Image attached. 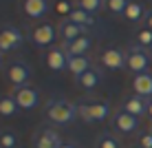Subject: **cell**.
<instances>
[{"label":"cell","instance_id":"cell-1","mask_svg":"<svg viewBox=\"0 0 152 148\" xmlns=\"http://www.w3.org/2000/svg\"><path fill=\"white\" fill-rule=\"evenodd\" d=\"M44 115H46V119H49L51 124L66 126V124H71L80 113H77V104H73L71 99H66V97H51L49 102H46V106H44Z\"/></svg>","mask_w":152,"mask_h":148},{"label":"cell","instance_id":"cell-2","mask_svg":"<svg viewBox=\"0 0 152 148\" xmlns=\"http://www.w3.org/2000/svg\"><path fill=\"white\" fill-rule=\"evenodd\" d=\"M77 113L86 124H99L110 115V104L106 99H82L77 102Z\"/></svg>","mask_w":152,"mask_h":148},{"label":"cell","instance_id":"cell-3","mask_svg":"<svg viewBox=\"0 0 152 148\" xmlns=\"http://www.w3.org/2000/svg\"><path fill=\"white\" fill-rule=\"evenodd\" d=\"M29 40L33 42L35 46H40V49H44V46H53V42L57 40V29L53 27L51 22H33L27 31Z\"/></svg>","mask_w":152,"mask_h":148},{"label":"cell","instance_id":"cell-4","mask_svg":"<svg viewBox=\"0 0 152 148\" xmlns=\"http://www.w3.org/2000/svg\"><path fill=\"white\" fill-rule=\"evenodd\" d=\"M4 75H7V82L13 84L15 88L18 86H27L31 75H33V68H31L29 62L24 60H11L4 68Z\"/></svg>","mask_w":152,"mask_h":148},{"label":"cell","instance_id":"cell-5","mask_svg":"<svg viewBox=\"0 0 152 148\" xmlns=\"http://www.w3.org/2000/svg\"><path fill=\"white\" fill-rule=\"evenodd\" d=\"M150 51L143 49V46L139 44H130L128 49H126V64L132 73H148V66H150Z\"/></svg>","mask_w":152,"mask_h":148},{"label":"cell","instance_id":"cell-6","mask_svg":"<svg viewBox=\"0 0 152 148\" xmlns=\"http://www.w3.org/2000/svg\"><path fill=\"white\" fill-rule=\"evenodd\" d=\"M24 44V33L13 24H2L0 27V51L9 53V51H18Z\"/></svg>","mask_w":152,"mask_h":148},{"label":"cell","instance_id":"cell-7","mask_svg":"<svg viewBox=\"0 0 152 148\" xmlns=\"http://www.w3.org/2000/svg\"><path fill=\"white\" fill-rule=\"evenodd\" d=\"M113 128L117 130V133L121 135H130V133H137L139 130V117H134L132 113H128V110L124 108H117L113 113Z\"/></svg>","mask_w":152,"mask_h":148},{"label":"cell","instance_id":"cell-8","mask_svg":"<svg viewBox=\"0 0 152 148\" xmlns=\"http://www.w3.org/2000/svg\"><path fill=\"white\" fill-rule=\"evenodd\" d=\"M11 95H13L15 104L20 106V110H31V108H35L40 104V91L35 86H31V84L13 88Z\"/></svg>","mask_w":152,"mask_h":148},{"label":"cell","instance_id":"cell-9","mask_svg":"<svg viewBox=\"0 0 152 148\" xmlns=\"http://www.w3.org/2000/svg\"><path fill=\"white\" fill-rule=\"evenodd\" d=\"M31 146H33V148H60V146H62V137L57 135L55 128L40 126V128L33 133Z\"/></svg>","mask_w":152,"mask_h":148},{"label":"cell","instance_id":"cell-10","mask_svg":"<svg viewBox=\"0 0 152 148\" xmlns=\"http://www.w3.org/2000/svg\"><path fill=\"white\" fill-rule=\"evenodd\" d=\"M99 62H102L106 68H110V71H121L126 68V51L117 49V46H106V49L99 53Z\"/></svg>","mask_w":152,"mask_h":148},{"label":"cell","instance_id":"cell-11","mask_svg":"<svg viewBox=\"0 0 152 148\" xmlns=\"http://www.w3.org/2000/svg\"><path fill=\"white\" fill-rule=\"evenodd\" d=\"M20 11L31 20H40L51 11V0H20Z\"/></svg>","mask_w":152,"mask_h":148},{"label":"cell","instance_id":"cell-12","mask_svg":"<svg viewBox=\"0 0 152 148\" xmlns=\"http://www.w3.org/2000/svg\"><path fill=\"white\" fill-rule=\"evenodd\" d=\"M44 62L51 71H69V53L64 51V46H51L44 55Z\"/></svg>","mask_w":152,"mask_h":148},{"label":"cell","instance_id":"cell-13","mask_svg":"<svg viewBox=\"0 0 152 148\" xmlns=\"http://www.w3.org/2000/svg\"><path fill=\"white\" fill-rule=\"evenodd\" d=\"M57 35H60L62 44H69V42L86 35V29L80 27V24H75V22H71V20L66 18V20H62V22L57 24Z\"/></svg>","mask_w":152,"mask_h":148},{"label":"cell","instance_id":"cell-14","mask_svg":"<svg viewBox=\"0 0 152 148\" xmlns=\"http://www.w3.org/2000/svg\"><path fill=\"white\" fill-rule=\"evenodd\" d=\"M148 104L150 99L141 97V95H130V97L124 99V110H128V113H132L134 117H143V115H148Z\"/></svg>","mask_w":152,"mask_h":148},{"label":"cell","instance_id":"cell-15","mask_svg":"<svg viewBox=\"0 0 152 148\" xmlns=\"http://www.w3.org/2000/svg\"><path fill=\"white\" fill-rule=\"evenodd\" d=\"M132 91L134 95L150 99L152 97V73H139L132 77Z\"/></svg>","mask_w":152,"mask_h":148},{"label":"cell","instance_id":"cell-16","mask_svg":"<svg viewBox=\"0 0 152 148\" xmlns=\"http://www.w3.org/2000/svg\"><path fill=\"white\" fill-rule=\"evenodd\" d=\"M91 44H93V40H91V35L86 33V35L69 42V44H62V46H64V51L69 53V57H73V55H86L88 49H91Z\"/></svg>","mask_w":152,"mask_h":148},{"label":"cell","instance_id":"cell-17","mask_svg":"<svg viewBox=\"0 0 152 148\" xmlns=\"http://www.w3.org/2000/svg\"><path fill=\"white\" fill-rule=\"evenodd\" d=\"M88 68H93V62H91L88 55H73V57H69V71L75 75V80L82 77Z\"/></svg>","mask_w":152,"mask_h":148},{"label":"cell","instance_id":"cell-18","mask_svg":"<svg viewBox=\"0 0 152 148\" xmlns=\"http://www.w3.org/2000/svg\"><path fill=\"white\" fill-rule=\"evenodd\" d=\"M75 82L80 84V86L84 88V91H93V88H97V84L102 82V71L93 66V68H88V71L84 73L82 77H77Z\"/></svg>","mask_w":152,"mask_h":148},{"label":"cell","instance_id":"cell-19","mask_svg":"<svg viewBox=\"0 0 152 148\" xmlns=\"http://www.w3.org/2000/svg\"><path fill=\"white\" fill-rule=\"evenodd\" d=\"M20 113V106L15 104L13 95H0V117H15Z\"/></svg>","mask_w":152,"mask_h":148},{"label":"cell","instance_id":"cell-20","mask_svg":"<svg viewBox=\"0 0 152 148\" xmlns=\"http://www.w3.org/2000/svg\"><path fill=\"white\" fill-rule=\"evenodd\" d=\"M124 18H126V22H139V20H143L145 18V9H143V4L141 2H130L128 7H126V11H124Z\"/></svg>","mask_w":152,"mask_h":148},{"label":"cell","instance_id":"cell-21","mask_svg":"<svg viewBox=\"0 0 152 148\" xmlns=\"http://www.w3.org/2000/svg\"><path fill=\"white\" fill-rule=\"evenodd\" d=\"M69 20H71V22H75V24H80V27H84V29H88V27H93V24H95V18H93L91 13L84 11V9H77V7L71 11Z\"/></svg>","mask_w":152,"mask_h":148},{"label":"cell","instance_id":"cell-22","mask_svg":"<svg viewBox=\"0 0 152 148\" xmlns=\"http://www.w3.org/2000/svg\"><path fill=\"white\" fill-rule=\"evenodd\" d=\"M73 4H75L77 9L88 11L91 15H95V13L102 11V9H106V0H73Z\"/></svg>","mask_w":152,"mask_h":148},{"label":"cell","instance_id":"cell-23","mask_svg":"<svg viewBox=\"0 0 152 148\" xmlns=\"http://www.w3.org/2000/svg\"><path fill=\"white\" fill-rule=\"evenodd\" d=\"M0 148H18V135L11 128H0Z\"/></svg>","mask_w":152,"mask_h":148},{"label":"cell","instance_id":"cell-24","mask_svg":"<svg viewBox=\"0 0 152 148\" xmlns=\"http://www.w3.org/2000/svg\"><path fill=\"white\" fill-rule=\"evenodd\" d=\"M134 40H137L139 46H143V49H150L152 46V29H148L143 24L141 29H137V33H134Z\"/></svg>","mask_w":152,"mask_h":148},{"label":"cell","instance_id":"cell-25","mask_svg":"<svg viewBox=\"0 0 152 148\" xmlns=\"http://www.w3.org/2000/svg\"><path fill=\"white\" fill-rule=\"evenodd\" d=\"M128 4H130V0H106V11L113 15H124Z\"/></svg>","mask_w":152,"mask_h":148},{"label":"cell","instance_id":"cell-26","mask_svg":"<svg viewBox=\"0 0 152 148\" xmlns=\"http://www.w3.org/2000/svg\"><path fill=\"white\" fill-rule=\"evenodd\" d=\"M97 148H119V139L113 133H102L97 137Z\"/></svg>","mask_w":152,"mask_h":148},{"label":"cell","instance_id":"cell-27","mask_svg":"<svg viewBox=\"0 0 152 148\" xmlns=\"http://www.w3.org/2000/svg\"><path fill=\"white\" fill-rule=\"evenodd\" d=\"M73 9H75V4H71L69 0H57V2H55V11L60 15H66V18H69Z\"/></svg>","mask_w":152,"mask_h":148},{"label":"cell","instance_id":"cell-28","mask_svg":"<svg viewBox=\"0 0 152 148\" xmlns=\"http://www.w3.org/2000/svg\"><path fill=\"white\" fill-rule=\"evenodd\" d=\"M137 146H141V148H152V130H141L139 139H137Z\"/></svg>","mask_w":152,"mask_h":148},{"label":"cell","instance_id":"cell-29","mask_svg":"<svg viewBox=\"0 0 152 148\" xmlns=\"http://www.w3.org/2000/svg\"><path fill=\"white\" fill-rule=\"evenodd\" d=\"M145 27H148V29H152V9H150V11H145Z\"/></svg>","mask_w":152,"mask_h":148},{"label":"cell","instance_id":"cell-30","mask_svg":"<svg viewBox=\"0 0 152 148\" xmlns=\"http://www.w3.org/2000/svg\"><path fill=\"white\" fill-rule=\"evenodd\" d=\"M148 117L152 119V97H150V104H148Z\"/></svg>","mask_w":152,"mask_h":148},{"label":"cell","instance_id":"cell-31","mask_svg":"<svg viewBox=\"0 0 152 148\" xmlns=\"http://www.w3.org/2000/svg\"><path fill=\"white\" fill-rule=\"evenodd\" d=\"M2 62H4V53L0 51V66H2Z\"/></svg>","mask_w":152,"mask_h":148},{"label":"cell","instance_id":"cell-32","mask_svg":"<svg viewBox=\"0 0 152 148\" xmlns=\"http://www.w3.org/2000/svg\"><path fill=\"white\" fill-rule=\"evenodd\" d=\"M60 148H75V146H71V144H62Z\"/></svg>","mask_w":152,"mask_h":148},{"label":"cell","instance_id":"cell-33","mask_svg":"<svg viewBox=\"0 0 152 148\" xmlns=\"http://www.w3.org/2000/svg\"><path fill=\"white\" fill-rule=\"evenodd\" d=\"M134 148H141V146H134Z\"/></svg>","mask_w":152,"mask_h":148}]
</instances>
